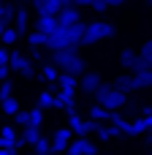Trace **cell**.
Returning a JSON list of instances; mask_svg holds the SVG:
<instances>
[{"label": "cell", "instance_id": "cell-29", "mask_svg": "<svg viewBox=\"0 0 152 155\" xmlns=\"http://www.w3.org/2000/svg\"><path fill=\"white\" fill-rule=\"evenodd\" d=\"M11 90H14V87H11V82H3V84H0V101L11 98Z\"/></svg>", "mask_w": 152, "mask_h": 155}, {"label": "cell", "instance_id": "cell-13", "mask_svg": "<svg viewBox=\"0 0 152 155\" xmlns=\"http://www.w3.org/2000/svg\"><path fill=\"white\" fill-rule=\"evenodd\" d=\"M22 139H24L27 147H33V144L41 139V125H27V128L22 131Z\"/></svg>", "mask_w": 152, "mask_h": 155}, {"label": "cell", "instance_id": "cell-34", "mask_svg": "<svg viewBox=\"0 0 152 155\" xmlns=\"http://www.w3.org/2000/svg\"><path fill=\"white\" fill-rule=\"evenodd\" d=\"M16 153V147H3V150H0V155H14Z\"/></svg>", "mask_w": 152, "mask_h": 155}, {"label": "cell", "instance_id": "cell-8", "mask_svg": "<svg viewBox=\"0 0 152 155\" xmlns=\"http://www.w3.org/2000/svg\"><path fill=\"white\" fill-rule=\"evenodd\" d=\"M35 30L44 33V35L49 38L52 33L60 30V22H57V16H38V19H35Z\"/></svg>", "mask_w": 152, "mask_h": 155}, {"label": "cell", "instance_id": "cell-25", "mask_svg": "<svg viewBox=\"0 0 152 155\" xmlns=\"http://www.w3.org/2000/svg\"><path fill=\"white\" fill-rule=\"evenodd\" d=\"M14 123H16V125H22V128H27V125H30V112L19 109V112L14 114Z\"/></svg>", "mask_w": 152, "mask_h": 155}, {"label": "cell", "instance_id": "cell-17", "mask_svg": "<svg viewBox=\"0 0 152 155\" xmlns=\"http://www.w3.org/2000/svg\"><path fill=\"white\" fill-rule=\"evenodd\" d=\"M14 27H16V33H19V35L27 30V11L16 8V16H14Z\"/></svg>", "mask_w": 152, "mask_h": 155}, {"label": "cell", "instance_id": "cell-37", "mask_svg": "<svg viewBox=\"0 0 152 155\" xmlns=\"http://www.w3.org/2000/svg\"><path fill=\"white\" fill-rule=\"evenodd\" d=\"M3 33H5V22L0 19V38H3Z\"/></svg>", "mask_w": 152, "mask_h": 155}, {"label": "cell", "instance_id": "cell-1", "mask_svg": "<svg viewBox=\"0 0 152 155\" xmlns=\"http://www.w3.org/2000/svg\"><path fill=\"white\" fill-rule=\"evenodd\" d=\"M52 65L60 71V74H68V76H84V57L79 54V46H68V49H60V52H52Z\"/></svg>", "mask_w": 152, "mask_h": 155}, {"label": "cell", "instance_id": "cell-39", "mask_svg": "<svg viewBox=\"0 0 152 155\" xmlns=\"http://www.w3.org/2000/svg\"><path fill=\"white\" fill-rule=\"evenodd\" d=\"M27 155H38V153H27Z\"/></svg>", "mask_w": 152, "mask_h": 155}, {"label": "cell", "instance_id": "cell-26", "mask_svg": "<svg viewBox=\"0 0 152 155\" xmlns=\"http://www.w3.org/2000/svg\"><path fill=\"white\" fill-rule=\"evenodd\" d=\"M49 106H54V98L49 93H41L38 95V109H49Z\"/></svg>", "mask_w": 152, "mask_h": 155}, {"label": "cell", "instance_id": "cell-33", "mask_svg": "<svg viewBox=\"0 0 152 155\" xmlns=\"http://www.w3.org/2000/svg\"><path fill=\"white\" fill-rule=\"evenodd\" d=\"M8 71L11 65H0V82H8Z\"/></svg>", "mask_w": 152, "mask_h": 155}, {"label": "cell", "instance_id": "cell-20", "mask_svg": "<svg viewBox=\"0 0 152 155\" xmlns=\"http://www.w3.org/2000/svg\"><path fill=\"white\" fill-rule=\"evenodd\" d=\"M16 38H19L16 27H5V33H3V38H0V44H3V46H14V44H16Z\"/></svg>", "mask_w": 152, "mask_h": 155}, {"label": "cell", "instance_id": "cell-12", "mask_svg": "<svg viewBox=\"0 0 152 155\" xmlns=\"http://www.w3.org/2000/svg\"><path fill=\"white\" fill-rule=\"evenodd\" d=\"M112 90H114V84H112V82H103V84H101V87H98V90L92 93L95 104H98V106H103V104H106V98L112 95Z\"/></svg>", "mask_w": 152, "mask_h": 155}, {"label": "cell", "instance_id": "cell-10", "mask_svg": "<svg viewBox=\"0 0 152 155\" xmlns=\"http://www.w3.org/2000/svg\"><path fill=\"white\" fill-rule=\"evenodd\" d=\"M112 84H114V90H117V93H125V95H128L131 90H136L133 74H120V76H117V79H114Z\"/></svg>", "mask_w": 152, "mask_h": 155}, {"label": "cell", "instance_id": "cell-42", "mask_svg": "<svg viewBox=\"0 0 152 155\" xmlns=\"http://www.w3.org/2000/svg\"><path fill=\"white\" fill-rule=\"evenodd\" d=\"M65 155H68V153H65Z\"/></svg>", "mask_w": 152, "mask_h": 155}, {"label": "cell", "instance_id": "cell-5", "mask_svg": "<svg viewBox=\"0 0 152 155\" xmlns=\"http://www.w3.org/2000/svg\"><path fill=\"white\" fill-rule=\"evenodd\" d=\"M33 8L38 11V16H57L63 11L60 0H33Z\"/></svg>", "mask_w": 152, "mask_h": 155}, {"label": "cell", "instance_id": "cell-21", "mask_svg": "<svg viewBox=\"0 0 152 155\" xmlns=\"http://www.w3.org/2000/svg\"><path fill=\"white\" fill-rule=\"evenodd\" d=\"M46 41H49V38H46L44 33H38V30H33V33L27 35V44L35 46V49H38V46H46Z\"/></svg>", "mask_w": 152, "mask_h": 155}, {"label": "cell", "instance_id": "cell-15", "mask_svg": "<svg viewBox=\"0 0 152 155\" xmlns=\"http://www.w3.org/2000/svg\"><path fill=\"white\" fill-rule=\"evenodd\" d=\"M133 82H136V90H147V87H152V68L150 71H141V74H133Z\"/></svg>", "mask_w": 152, "mask_h": 155}, {"label": "cell", "instance_id": "cell-31", "mask_svg": "<svg viewBox=\"0 0 152 155\" xmlns=\"http://www.w3.org/2000/svg\"><path fill=\"white\" fill-rule=\"evenodd\" d=\"M8 63H11V52L0 46V65H8Z\"/></svg>", "mask_w": 152, "mask_h": 155}, {"label": "cell", "instance_id": "cell-11", "mask_svg": "<svg viewBox=\"0 0 152 155\" xmlns=\"http://www.w3.org/2000/svg\"><path fill=\"white\" fill-rule=\"evenodd\" d=\"M125 104H128V95H125V93H117V90H112V95L106 98L103 109H109V112H117V109H122Z\"/></svg>", "mask_w": 152, "mask_h": 155}, {"label": "cell", "instance_id": "cell-38", "mask_svg": "<svg viewBox=\"0 0 152 155\" xmlns=\"http://www.w3.org/2000/svg\"><path fill=\"white\" fill-rule=\"evenodd\" d=\"M60 5L65 8V5H73V0H60Z\"/></svg>", "mask_w": 152, "mask_h": 155}, {"label": "cell", "instance_id": "cell-9", "mask_svg": "<svg viewBox=\"0 0 152 155\" xmlns=\"http://www.w3.org/2000/svg\"><path fill=\"white\" fill-rule=\"evenodd\" d=\"M14 71L24 74V76H33V68H30V60L22 54V52H11V63H8Z\"/></svg>", "mask_w": 152, "mask_h": 155}, {"label": "cell", "instance_id": "cell-40", "mask_svg": "<svg viewBox=\"0 0 152 155\" xmlns=\"http://www.w3.org/2000/svg\"><path fill=\"white\" fill-rule=\"evenodd\" d=\"M147 3H152V0H147Z\"/></svg>", "mask_w": 152, "mask_h": 155}, {"label": "cell", "instance_id": "cell-7", "mask_svg": "<svg viewBox=\"0 0 152 155\" xmlns=\"http://www.w3.org/2000/svg\"><path fill=\"white\" fill-rule=\"evenodd\" d=\"M101 84H103V82H101V74H95V71H87V74L79 79V87H82V93H87V95H92Z\"/></svg>", "mask_w": 152, "mask_h": 155}, {"label": "cell", "instance_id": "cell-41", "mask_svg": "<svg viewBox=\"0 0 152 155\" xmlns=\"http://www.w3.org/2000/svg\"><path fill=\"white\" fill-rule=\"evenodd\" d=\"M0 84H3V82H0Z\"/></svg>", "mask_w": 152, "mask_h": 155}, {"label": "cell", "instance_id": "cell-27", "mask_svg": "<svg viewBox=\"0 0 152 155\" xmlns=\"http://www.w3.org/2000/svg\"><path fill=\"white\" fill-rule=\"evenodd\" d=\"M30 125H44V109H33L30 112Z\"/></svg>", "mask_w": 152, "mask_h": 155}, {"label": "cell", "instance_id": "cell-2", "mask_svg": "<svg viewBox=\"0 0 152 155\" xmlns=\"http://www.w3.org/2000/svg\"><path fill=\"white\" fill-rule=\"evenodd\" d=\"M114 35V27L109 25V22H90L87 25V33H84V41L82 44H98V41H103V38H112Z\"/></svg>", "mask_w": 152, "mask_h": 155}, {"label": "cell", "instance_id": "cell-30", "mask_svg": "<svg viewBox=\"0 0 152 155\" xmlns=\"http://www.w3.org/2000/svg\"><path fill=\"white\" fill-rule=\"evenodd\" d=\"M44 76H49V79H57L60 74H57V68H54V65H49V63H46V65H44Z\"/></svg>", "mask_w": 152, "mask_h": 155}, {"label": "cell", "instance_id": "cell-36", "mask_svg": "<svg viewBox=\"0 0 152 155\" xmlns=\"http://www.w3.org/2000/svg\"><path fill=\"white\" fill-rule=\"evenodd\" d=\"M106 3H109V5H122L125 0H106Z\"/></svg>", "mask_w": 152, "mask_h": 155}, {"label": "cell", "instance_id": "cell-16", "mask_svg": "<svg viewBox=\"0 0 152 155\" xmlns=\"http://www.w3.org/2000/svg\"><path fill=\"white\" fill-rule=\"evenodd\" d=\"M0 139H3L5 147H14V144L19 142V136H16V131H14L11 125H3V128H0Z\"/></svg>", "mask_w": 152, "mask_h": 155}, {"label": "cell", "instance_id": "cell-14", "mask_svg": "<svg viewBox=\"0 0 152 155\" xmlns=\"http://www.w3.org/2000/svg\"><path fill=\"white\" fill-rule=\"evenodd\" d=\"M57 82H60L63 93H71V95H73V90L79 87V79H76V76H68V74H60V76H57Z\"/></svg>", "mask_w": 152, "mask_h": 155}, {"label": "cell", "instance_id": "cell-35", "mask_svg": "<svg viewBox=\"0 0 152 155\" xmlns=\"http://www.w3.org/2000/svg\"><path fill=\"white\" fill-rule=\"evenodd\" d=\"M73 5H92V0H73Z\"/></svg>", "mask_w": 152, "mask_h": 155}, {"label": "cell", "instance_id": "cell-28", "mask_svg": "<svg viewBox=\"0 0 152 155\" xmlns=\"http://www.w3.org/2000/svg\"><path fill=\"white\" fill-rule=\"evenodd\" d=\"M139 54H141L144 60H150V63H152V38H150V41H144V46H141Z\"/></svg>", "mask_w": 152, "mask_h": 155}, {"label": "cell", "instance_id": "cell-3", "mask_svg": "<svg viewBox=\"0 0 152 155\" xmlns=\"http://www.w3.org/2000/svg\"><path fill=\"white\" fill-rule=\"evenodd\" d=\"M71 128H57L54 136H52V153L54 155H65L68 147H71Z\"/></svg>", "mask_w": 152, "mask_h": 155}, {"label": "cell", "instance_id": "cell-19", "mask_svg": "<svg viewBox=\"0 0 152 155\" xmlns=\"http://www.w3.org/2000/svg\"><path fill=\"white\" fill-rule=\"evenodd\" d=\"M90 117H92V120H95V123H101V120H112V112H109V109H103V106H98V104H95V106H92V109H90Z\"/></svg>", "mask_w": 152, "mask_h": 155}, {"label": "cell", "instance_id": "cell-18", "mask_svg": "<svg viewBox=\"0 0 152 155\" xmlns=\"http://www.w3.org/2000/svg\"><path fill=\"white\" fill-rule=\"evenodd\" d=\"M136 57H139V54H136L133 49H122V54H120V65H122V68H133Z\"/></svg>", "mask_w": 152, "mask_h": 155}, {"label": "cell", "instance_id": "cell-24", "mask_svg": "<svg viewBox=\"0 0 152 155\" xmlns=\"http://www.w3.org/2000/svg\"><path fill=\"white\" fill-rule=\"evenodd\" d=\"M152 68V63L150 60H144V57H141V54H139V57H136V63H133V68H131V71H133V74H141V71H150Z\"/></svg>", "mask_w": 152, "mask_h": 155}, {"label": "cell", "instance_id": "cell-23", "mask_svg": "<svg viewBox=\"0 0 152 155\" xmlns=\"http://www.w3.org/2000/svg\"><path fill=\"white\" fill-rule=\"evenodd\" d=\"M3 112H5V114H16V112H19V101H16L14 95L5 98V101H3Z\"/></svg>", "mask_w": 152, "mask_h": 155}, {"label": "cell", "instance_id": "cell-4", "mask_svg": "<svg viewBox=\"0 0 152 155\" xmlns=\"http://www.w3.org/2000/svg\"><path fill=\"white\" fill-rule=\"evenodd\" d=\"M95 153H98V147H95L87 136L73 139V142H71V147H68V155H95Z\"/></svg>", "mask_w": 152, "mask_h": 155}, {"label": "cell", "instance_id": "cell-22", "mask_svg": "<svg viewBox=\"0 0 152 155\" xmlns=\"http://www.w3.org/2000/svg\"><path fill=\"white\" fill-rule=\"evenodd\" d=\"M33 153H38V155H49V153H52V144H49V139H44V136H41V139L33 144Z\"/></svg>", "mask_w": 152, "mask_h": 155}, {"label": "cell", "instance_id": "cell-6", "mask_svg": "<svg viewBox=\"0 0 152 155\" xmlns=\"http://www.w3.org/2000/svg\"><path fill=\"white\" fill-rule=\"evenodd\" d=\"M57 22H60V27H71V25L82 22V14H79L76 5H65V8L57 14Z\"/></svg>", "mask_w": 152, "mask_h": 155}, {"label": "cell", "instance_id": "cell-32", "mask_svg": "<svg viewBox=\"0 0 152 155\" xmlns=\"http://www.w3.org/2000/svg\"><path fill=\"white\" fill-rule=\"evenodd\" d=\"M92 8H95V11H106L109 3H106V0H92Z\"/></svg>", "mask_w": 152, "mask_h": 155}]
</instances>
